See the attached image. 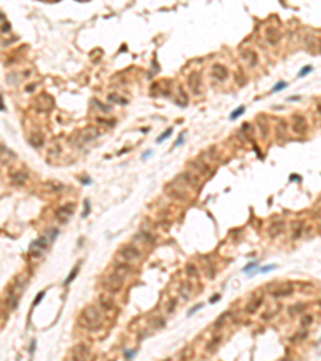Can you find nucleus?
I'll return each instance as SVG.
<instances>
[{"label":"nucleus","mask_w":321,"mask_h":361,"mask_svg":"<svg viewBox=\"0 0 321 361\" xmlns=\"http://www.w3.org/2000/svg\"><path fill=\"white\" fill-rule=\"evenodd\" d=\"M80 324L88 331H100L103 326V316L97 307H85L80 313Z\"/></svg>","instance_id":"nucleus-1"},{"label":"nucleus","mask_w":321,"mask_h":361,"mask_svg":"<svg viewBox=\"0 0 321 361\" xmlns=\"http://www.w3.org/2000/svg\"><path fill=\"white\" fill-rule=\"evenodd\" d=\"M122 284H124V276L119 274L117 271H112L105 279V282H103V287H105L109 294H117L122 289Z\"/></svg>","instance_id":"nucleus-2"},{"label":"nucleus","mask_w":321,"mask_h":361,"mask_svg":"<svg viewBox=\"0 0 321 361\" xmlns=\"http://www.w3.org/2000/svg\"><path fill=\"white\" fill-rule=\"evenodd\" d=\"M47 247H48V239H47L45 236H39L37 239H34L29 246V254H31V257L34 259H40L42 257V254L47 250Z\"/></svg>","instance_id":"nucleus-3"},{"label":"nucleus","mask_w":321,"mask_h":361,"mask_svg":"<svg viewBox=\"0 0 321 361\" xmlns=\"http://www.w3.org/2000/svg\"><path fill=\"white\" fill-rule=\"evenodd\" d=\"M75 210V205L72 202H68V204H64V205H60L58 209H56V212H55V217H56V220L61 222V223H66L71 218V215L74 214Z\"/></svg>","instance_id":"nucleus-4"},{"label":"nucleus","mask_w":321,"mask_h":361,"mask_svg":"<svg viewBox=\"0 0 321 361\" xmlns=\"http://www.w3.org/2000/svg\"><path fill=\"white\" fill-rule=\"evenodd\" d=\"M119 255H120V259L124 260V262H133V260L140 259L141 254H140V250L135 247V246L127 244V246H124V247H120Z\"/></svg>","instance_id":"nucleus-5"},{"label":"nucleus","mask_w":321,"mask_h":361,"mask_svg":"<svg viewBox=\"0 0 321 361\" xmlns=\"http://www.w3.org/2000/svg\"><path fill=\"white\" fill-rule=\"evenodd\" d=\"M212 75L217 79V80H225L228 77V71L223 64H214L212 66Z\"/></svg>","instance_id":"nucleus-6"},{"label":"nucleus","mask_w":321,"mask_h":361,"mask_svg":"<svg viewBox=\"0 0 321 361\" xmlns=\"http://www.w3.org/2000/svg\"><path fill=\"white\" fill-rule=\"evenodd\" d=\"M191 292H193L191 282H188V281L180 282V286H178V296H182L183 300H188V299H190V297H191Z\"/></svg>","instance_id":"nucleus-7"},{"label":"nucleus","mask_w":321,"mask_h":361,"mask_svg":"<svg viewBox=\"0 0 321 361\" xmlns=\"http://www.w3.org/2000/svg\"><path fill=\"white\" fill-rule=\"evenodd\" d=\"M98 303H100V308L103 310H112L114 308V300L109 294H101L98 297Z\"/></svg>","instance_id":"nucleus-8"},{"label":"nucleus","mask_w":321,"mask_h":361,"mask_svg":"<svg viewBox=\"0 0 321 361\" xmlns=\"http://www.w3.org/2000/svg\"><path fill=\"white\" fill-rule=\"evenodd\" d=\"M10 178L15 185H24L26 180H27V172L26 170H16V172L10 174Z\"/></svg>","instance_id":"nucleus-9"},{"label":"nucleus","mask_w":321,"mask_h":361,"mask_svg":"<svg viewBox=\"0 0 321 361\" xmlns=\"http://www.w3.org/2000/svg\"><path fill=\"white\" fill-rule=\"evenodd\" d=\"M283 231H284V222H283V220H273L271 226H270V236L271 237H276Z\"/></svg>","instance_id":"nucleus-10"},{"label":"nucleus","mask_w":321,"mask_h":361,"mask_svg":"<svg viewBox=\"0 0 321 361\" xmlns=\"http://www.w3.org/2000/svg\"><path fill=\"white\" fill-rule=\"evenodd\" d=\"M80 135H82V141H84V143H88V141L95 140L98 137V130L95 127H87V129L82 130Z\"/></svg>","instance_id":"nucleus-11"},{"label":"nucleus","mask_w":321,"mask_h":361,"mask_svg":"<svg viewBox=\"0 0 321 361\" xmlns=\"http://www.w3.org/2000/svg\"><path fill=\"white\" fill-rule=\"evenodd\" d=\"M262 303H263V296H257V297H254L249 303H247V307H246V311L247 313H255L260 307H262Z\"/></svg>","instance_id":"nucleus-12"},{"label":"nucleus","mask_w":321,"mask_h":361,"mask_svg":"<svg viewBox=\"0 0 321 361\" xmlns=\"http://www.w3.org/2000/svg\"><path fill=\"white\" fill-rule=\"evenodd\" d=\"M292 129H294L296 133H302V132H305V129H307L305 119L300 117V116H294V117H292Z\"/></svg>","instance_id":"nucleus-13"},{"label":"nucleus","mask_w":321,"mask_h":361,"mask_svg":"<svg viewBox=\"0 0 321 361\" xmlns=\"http://www.w3.org/2000/svg\"><path fill=\"white\" fill-rule=\"evenodd\" d=\"M88 347L87 345H77V347H74L72 350V358L74 359H84V358H87L88 356Z\"/></svg>","instance_id":"nucleus-14"},{"label":"nucleus","mask_w":321,"mask_h":361,"mask_svg":"<svg viewBox=\"0 0 321 361\" xmlns=\"http://www.w3.org/2000/svg\"><path fill=\"white\" fill-rule=\"evenodd\" d=\"M188 85H190V88L194 93H199V90H201V79H199V75H197V72H193L190 77H188Z\"/></svg>","instance_id":"nucleus-15"},{"label":"nucleus","mask_w":321,"mask_h":361,"mask_svg":"<svg viewBox=\"0 0 321 361\" xmlns=\"http://www.w3.org/2000/svg\"><path fill=\"white\" fill-rule=\"evenodd\" d=\"M291 294H292V287L287 284V286H284V287H276L271 292V296L276 299V297H287V296H291Z\"/></svg>","instance_id":"nucleus-16"},{"label":"nucleus","mask_w":321,"mask_h":361,"mask_svg":"<svg viewBox=\"0 0 321 361\" xmlns=\"http://www.w3.org/2000/svg\"><path fill=\"white\" fill-rule=\"evenodd\" d=\"M178 178H182V182H183L185 185H188V186H196V185H197V177H194V175L190 174V172L182 174Z\"/></svg>","instance_id":"nucleus-17"},{"label":"nucleus","mask_w":321,"mask_h":361,"mask_svg":"<svg viewBox=\"0 0 321 361\" xmlns=\"http://www.w3.org/2000/svg\"><path fill=\"white\" fill-rule=\"evenodd\" d=\"M242 58H246L249 66H255L259 63V56L255 52H252V50H246V52H242Z\"/></svg>","instance_id":"nucleus-18"},{"label":"nucleus","mask_w":321,"mask_h":361,"mask_svg":"<svg viewBox=\"0 0 321 361\" xmlns=\"http://www.w3.org/2000/svg\"><path fill=\"white\" fill-rule=\"evenodd\" d=\"M79 268H80V262H77V265H75V267L72 268V271L68 274V278L64 279V286H69V284L75 279V276L79 274Z\"/></svg>","instance_id":"nucleus-19"},{"label":"nucleus","mask_w":321,"mask_h":361,"mask_svg":"<svg viewBox=\"0 0 321 361\" xmlns=\"http://www.w3.org/2000/svg\"><path fill=\"white\" fill-rule=\"evenodd\" d=\"M43 135L42 133H39V132H35V133H32V137H31V145L32 146H35V148H39V146H42V143H43Z\"/></svg>","instance_id":"nucleus-20"},{"label":"nucleus","mask_w":321,"mask_h":361,"mask_svg":"<svg viewBox=\"0 0 321 361\" xmlns=\"http://www.w3.org/2000/svg\"><path fill=\"white\" fill-rule=\"evenodd\" d=\"M220 342H222V337H220V336H215V337L209 342V344H207V351H215V350H217V345H219Z\"/></svg>","instance_id":"nucleus-21"},{"label":"nucleus","mask_w":321,"mask_h":361,"mask_svg":"<svg viewBox=\"0 0 321 361\" xmlns=\"http://www.w3.org/2000/svg\"><path fill=\"white\" fill-rule=\"evenodd\" d=\"M108 100H109V101H117L119 104H127V100H125V98H120L119 95H116V93L108 95Z\"/></svg>","instance_id":"nucleus-22"},{"label":"nucleus","mask_w":321,"mask_h":361,"mask_svg":"<svg viewBox=\"0 0 321 361\" xmlns=\"http://www.w3.org/2000/svg\"><path fill=\"white\" fill-rule=\"evenodd\" d=\"M244 111H246V108H244V106H239L238 109H234V111L230 114V119H231V120H234L236 117H239V116H241V114H242Z\"/></svg>","instance_id":"nucleus-23"},{"label":"nucleus","mask_w":321,"mask_h":361,"mask_svg":"<svg viewBox=\"0 0 321 361\" xmlns=\"http://www.w3.org/2000/svg\"><path fill=\"white\" fill-rule=\"evenodd\" d=\"M84 204H85V207H84V212H82V218H87L88 215H90V199H85L84 201Z\"/></svg>","instance_id":"nucleus-24"},{"label":"nucleus","mask_w":321,"mask_h":361,"mask_svg":"<svg viewBox=\"0 0 321 361\" xmlns=\"http://www.w3.org/2000/svg\"><path fill=\"white\" fill-rule=\"evenodd\" d=\"M170 133H172V129H169V130H165V132H164V133H162V135H159V137H157V140H156V143H162V141H164L165 138H169V137H170Z\"/></svg>","instance_id":"nucleus-25"},{"label":"nucleus","mask_w":321,"mask_h":361,"mask_svg":"<svg viewBox=\"0 0 321 361\" xmlns=\"http://www.w3.org/2000/svg\"><path fill=\"white\" fill-rule=\"evenodd\" d=\"M186 273H188V276H196L197 274V271H196V267L194 265H186Z\"/></svg>","instance_id":"nucleus-26"},{"label":"nucleus","mask_w":321,"mask_h":361,"mask_svg":"<svg viewBox=\"0 0 321 361\" xmlns=\"http://www.w3.org/2000/svg\"><path fill=\"white\" fill-rule=\"evenodd\" d=\"M286 85H287L286 82H278V83L275 85V87L271 88V92H273V93H276V92H281L283 88H286Z\"/></svg>","instance_id":"nucleus-27"},{"label":"nucleus","mask_w":321,"mask_h":361,"mask_svg":"<svg viewBox=\"0 0 321 361\" xmlns=\"http://www.w3.org/2000/svg\"><path fill=\"white\" fill-rule=\"evenodd\" d=\"M276 268V265H265V267H262L260 270H259V273H270V271H273V270H275Z\"/></svg>","instance_id":"nucleus-28"},{"label":"nucleus","mask_w":321,"mask_h":361,"mask_svg":"<svg viewBox=\"0 0 321 361\" xmlns=\"http://www.w3.org/2000/svg\"><path fill=\"white\" fill-rule=\"evenodd\" d=\"M311 319H313V318H311L310 315L302 316V318H300V324H302V326H310V324H311Z\"/></svg>","instance_id":"nucleus-29"},{"label":"nucleus","mask_w":321,"mask_h":361,"mask_svg":"<svg viewBox=\"0 0 321 361\" xmlns=\"http://www.w3.org/2000/svg\"><path fill=\"white\" fill-rule=\"evenodd\" d=\"M175 305H177V300L175 299H170L169 300V303H167V313H172L174 310H175Z\"/></svg>","instance_id":"nucleus-30"},{"label":"nucleus","mask_w":321,"mask_h":361,"mask_svg":"<svg viewBox=\"0 0 321 361\" xmlns=\"http://www.w3.org/2000/svg\"><path fill=\"white\" fill-rule=\"evenodd\" d=\"M45 297V291H40L39 294H37V297H35V300H34V303H32V305L34 307H37V305H39V303H40V300Z\"/></svg>","instance_id":"nucleus-31"},{"label":"nucleus","mask_w":321,"mask_h":361,"mask_svg":"<svg viewBox=\"0 0 321 361\" xmlns=\"http://www.w3.org/2000/svg\"><path fill=\"white\" fill-rule=\"evenodd\" d=\"M255 267H257V262H251V263H247L246 267L242 268V271H244V273H249L251 270H254V268H255Z\"/></svg>","instance_id":"nucleus-32"},{"label":"nucleus","mask_w":321,"mask_h":361,"mask_svg":"<svg viewBox=\"0 0 321 361\" xmlns=\"http://www.w3.org/2000/svg\"><path fill=\"white\" fill-rule=\"evenodd\" d=\"M311 69H313V68H311V66H305L304 69H300V72H299V77H304V75H307L308 72H311Z\"/></svg>","instance_id":"nucleus-33"},{"label":"nucleus","mask_w":321,"mask_h":361,"mask_svg":"<svg viewBox=\"0 0 321 361\" xmlns=\"http://www.w3.org/2000/svg\"><path fill=\"white\" fill-rule=\"evenodd\" d=\"M202 308V303H197V305H194L190 311H188V316H191V315H194V313L197 311V310H201Z\"/></svg>","instance_id":"nucleus-34"},{"label":"nucleus","mask_w":321,"mask_h":361,"mask_svg":"<svg viewBox=\"0 0 321 361\" xmlns=\"http://www.w3.org/2000/svg\"><path fill=\"white\" fill-rule=\"evenodd\" d=\"M183 138H185V132H183V133H180V137H178L175 146H182V145H183Z\"/></svg>","instance_id":"nucleus-35"},{"label":"nucleus","mask_w":321,"mask_h":361,"mask_svg":"<svg viewBox=\"0 0 321 361\" xmlns=\"http://www.w3.org/2000/svg\"><path fill=\"white\" fill-rule=\"evenodd\" d=\"M56 234H58V230H55V228H52V230H50V241H55Z\"/></svg>","instance_id":"nucleus-36"},{"label":"nucleus","mask_w":321,"mask_h":361,"mask_svg":"<svg viewBox=\"0 0 321 361\" xmlns=\"http://www.w3.org/2000/svg\"><path fill=\"white\" fill-rule=\"evenodd\" d=\"M135 353H137L135 350H133V351H125V358H132V356H135Z\"/></svg>","instance_id":"nucleus-37"},{"label":"nucleus","mask_w":321,"mask_h":361,"mask_svg":"<svg viewBox=\"0 0 321 361\" xmlns=\"http://www.w3.org/2000/svg\"><path fill=\"white\" fill-rule=\"evenodd\" d=\"M219 300H220V296L217 294L215 297H212V299H210V303H215V302H219Z\"/></svg>","instance_id":"nucleus-38"},{"label":"nucleus","mask_w":321,"mask_h":361,"mask_svg":"<svg viewBox=\"0 0 321 361\" xmlns=\"http://www.w3.org/2000/svg\"><path fill=\"white\" fill-rule=\"evenodd\" d=\"M29 351H31V353H34V351H35V340H32V344H31V348H29Z\"/></svg>","instance_id":"nucleus-39"},{"label":"nucleus","mask_w":321,"mask_h":361,"mask_svg":"<svg viewBox=\"0 0 321 361\" xmlns=\"http://www.w3.org/2000/svg\"><path fill=\"white\" fill-rule=\"evenodd\" d=\"M80 182H82L84 185H90V178H82Z\"/></svg>","instance_id":"nucleus-40"},{"label":"nucleus","mask_w":321,"mask_h":361,"mask_svg":"<svg viewBox=\"0 0 321 361\" xmlns=\"http://www.w3.org/2000/svg\"><path fill=\"white\" fill-rule=\"evenodd\" d=\"M316 109H318V112H319V114H321V101H319V103H318V106H316Z\"/></svg>","instance_id":"nucleus-41"}]
</instances>
